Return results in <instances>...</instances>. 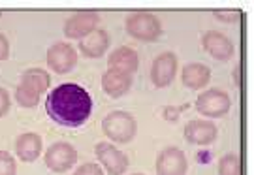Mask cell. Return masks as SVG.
<instances>
[{
    "mask_svg": "<svg viewBox=\"0 0 254 175\" xmlns=\"http://www.w3.org/2000/svg\"><path fill=\"white\" fill-rule=\"evenodd\" d=\"M9 106H11V100H9L8 91L0 87V119L9 111Z\"/></svg>",
    "mask_w": 254,
    "mask_h": 175,
    "instance_id": "cell-24",
    "label": "cell"
},
{
    "mask_svg": "<svg viewBox=\"0 0 254 175\" xmlns=\"http://www.w3.org/2000/svg\"><path fill=\"white\" fill-rule=\"evenodd\" d=\"M132 87V75L119 72V70H106V74L102 75V89L111 98H119L123 94H127Z\"/></svg>",
    "mask_w": 254,
    "mask_h": 175,
    "instance_id": "cell-14",
    "label": "cell"
},
{
    "mask_svg": "<svg viewBox=\"0 0 254 175\" xmlns=\"http://www.w3.org/2000/svg\"><path fill=\"white\" fill-rule=\"evenodd\" d=\"M217 134V126L209 119H194L185 126V138L192 145H209Z\"/></svg>",
    "mask_w": 254,
    "mask_h": 175,
    "instance_id": "cell-12",
    "label": "cell"
},
{
    "mask_svg": "<svg viewBox=\"0 0 254 175\" xmlns=\"http://www.w3.org/2000/svg\"><path fill=\"white\" fill-rule=\"evenodd\" d=\"M42 145H44L42 138L38 134H34V132L21 134L15 139V155L23 162H34L42 155Z\"/></svg>",
    "mask_w": 254,
    "mask_h": 175,
    "instance_id": "cell-16",
    "label": "cell"
},
{
    "mask_svg": "<svg viewBox=\"0 0 254 175\" xmlns=\"http://www.w3.org/2000/svg\"><path fill=\"white\" fill-rule=\"evenodd\" d=\"M201 46H203V49L207 51L209 55L213 57V58H217V60H230L234 57V53H236L234 42L226 34L218 32V30L205 32L203 38H201Z\"/></svg>",
    "mask_w": 254,
    "mask_h": 175,
    "instance_id": "cell-11",
    "label": "cell"
},
{
    "mask_svg": "<svg viewBox=\"0 0 254 175\" xmlns=\"http://www.w3.org/2000/svg\"><path fill=\"white\" fill-rule=\"evenodd\" d=\"M21 83L32 87L34 91H38L42 94V92H46L47 89H49L51 77H49V74H47L46 70H42V68H30V70H27V72L23 74Z\"/></svg>",
    "mask_w": 254,
    "mask_h": 175,
    "instance_id": "cell-18",
    "label": "cell"
},
{
    "mask_svg": "<svg viewBox=\"0 0 254 175\" xmlns=\"http://www.w3.org/2000/svg\"><path fill=\"white\" fill-rule=\"evenodd\" d=\"M0 175H17L15 158L8 151H0Z\"/></svg>",
    "mask_w": 254,
    "mask_h": 175,
    "instance_id": "cell-21",
    "label": "cell"
},
{
    "mask_svg": "<svg viewBox=\"0 0 254 175\" xmlns=\"http://www.w3.org/2000/svg\"><path fill=\"white\" fill-rule=\"evenodd\" d=\"M177 74V57L172 51L160 53L151 64V81L154 87L164 89L170 87Z\"/></svg>",
    "mask_w": 254,
    "mask_h": 175,
    "instance_id": "cell-8",
    "label": "cell"
},
{
    "mask_svg": "<svg viewBox=\"0 0 254 175\" xmlns=\"http://www.w3.org/2000/svg\"><path fill=\"white\" fill-rule=\"evenodd\" d=\"M46 110L57 124L75 128L91 117L92 98L81 85L63 83L47 94Z\"/></svg>",
    "mask_w": 254,
    "mask_h": 175,
    "instance_id": "cell-1",
    "label": "cell"
},
{
    "mask_svg": "<svg viewBox=\"0 0 254 175\" xmlns=\"http://www.w3.org/2000/svg\"><path fill=\"white\" fill-rule=\"evenodd\" d=\"M218 175H241L239 157L236 153H228L218 162Z\"/></svg>",
    "mask_w": 254,
    "mask_h": 175,
    "instance_id": "cell-20",
    "label": "cell"
},
{
    "mask_svg": "<svg viewBox=\"0 0 254 175\" xmlns=\"http://www.w3.org/2000/svg\"><path fill=\"white\" fill-rule=\"evenodd\" d=\"M127 32L139 42H156L162 36V23L154 13L134 11L127 17Z\"/></svg>",
    "mask_w": 254,
    "mask_h": 175,
    "instance_id": "cell-3",
    "label": "cell"
},
{
    "mask_svg": "<svg viewBox=\"0 0 254 175\" xmlns=\"http://www.w3.org/2000/svg\"><path fill=\"white\" fill-rule=\"evenodd\" d=\"M187 108H189L187 104H185L183 108H164V119L175 120L177 119V115H181V111H185Z\"/></svg>",
    "mask_w": 254,
    "mask_h": 175,
    "instance_id": "cell-25",
    "label": "cell"
},
{
    "mask_svg": "<svg viewBox=\"0 0 254 175\" xmlns=\"http://www.w3.org/2000/svg\"><path fill=\"white\" fill-rule=\"evenodd\" d=\"M100 25V15L96 11H77L64 23V36L70 40H83L94 32Z\"/></svg>",
    "mask_w": 254,
    "mask_h": 175,
    "instance_id": "cell-6",
    "label": "cell"
},
{
    "mask_svg": "<svg viewBox=\"0 0 254 175\" xmlns=\"http://www.w3.org/2000/svg\"><path fill=\"white\" fill-rule=\"evenodd\" d=\"M215 17L218 21H222V23H237L239 19H241V13L239 11H215Z\"/></svg>",
    "mask_w": 254,
    "mask_h": 175,
    "instance_id": "cell-23",
    "label": "cell"
},
{
    "mask_svg": "<svg viewBox=\"0 0 254 175\" xmlns=\"http://www.w3.org/2000/svg\"><path fill=\"white\" fill-rule=\"evenodd\" d=\"M75 160H77V153H75L73 145L66 143V141L53 143L46 151V166L55 174L68 172L70 168L75 166Z\"/></svg>",
    "mask_w": 254,
    "mask_h": 175,
    "instance_id": "cell-7",
    "label": "cell"
},
{
    "mask_svg": "<svg viewBox=\"0 0 254 175\" xmlns=\"http://www.w3.org/2000/svg\"><path fill=\"white\" fill-rule=\"evenodd\" d=\"M77 64L75 47L68 42H57L47 49V66L55 74H68Z\"/></svg>",
    "mask_w": 254,
    "mask_h": 175,
    "instance_id": "cell-5",
    "label": "cell"
},
{
    "mask_svg": "<svg viewBox=\"0 0 254 175\" xmlns=\"http://www.w3.org/2000/svg\"><path fill=\"white\" fill-rule=\"evenodd\" d=\"M134 175H143V174H134Z\"/></svg>",
    "mask_w": 254,
    "mask_h": 175,
    "instance_id": "cell-27",
    "label": "cell"
},
{
    "mask_svg": "<svg viewBox=\"0 0 254 175\" xmlns=\"http://www.w3.org/2000/svg\"><path fill=\"white\" fill-rule=\"evenodd\" d=\"M232 108V100L222 89H207L196 98V110L200 115H205L209 120L224 117Z\"/></svg>",
    "mask_w": 254,
    "mask_h": 175,
    "instance_id": "cell-4",
    "label": "cell"
},
{
    "mask_svg": "<svg viewBox=\"0 0 254 175\" xmlns=\"http://www.w3.org/2000/svg\"><path fill=\"white\" fill-rule=\"evenodd\" d=\"M73 175H104V170L96 162H87V164L77 168Z\"/></svg>",
    "mask_w": 254,
    "mask_h": 175,
    "instance_id": "cell-22",
    "label": "cell"
},
{
    "mask_svg": "<svg viewBox=\"0 0 254 175\" xmlns=\"http://www.w3.org/2000/svg\"><path fill=\"white\" fill-rule=\"evenodd\" d=\"M181 81L187 89L190 91H198L203 89L205 85L211 81V68L201 62H190L183 68L181 72Z\"/></svg>",
    "mask_w": 254,
    "mask_h": 175,
    "instance_id": "cell-15",
    "label": "cell"
},
{
    "mask_svg": "<svg viewBox=\"0 0 254 175\" xmlns=\"http://www.w3.org/2000/svg\"><path fill=\"white\" fill-rule=\"evenodd\" d=\"M102 132L115 143H130L136 138L137 122L128 111H111L102 120Z\"/></svg>",
    "mask_w": 254,
    "mask_h": 175,
    "instance_id": "cell-2",
    "label": "cell"
},
{
    "mask_svg": "<svg viewBox=\"0 0 254 175\" xmlns=\"http://www.w3.org/2000/svg\"><path fill=\"white\" fill-rule=\"evenodd\" d=\"M9 57V44L8 40H6V36L0 32V60H6Z\"/></svg>",
    "mask_w": 254,
    "mask_h": 175,
    "instance_id": "cell-26",
    "label": "cell"
},
{
    "mask_svg": "<svg viewBox=\"0 0 254 175\" xmlns=\"http://www.w3.org/2000/svg\"><path fill=\"white\" fill-rule=\"evenodd\" d=\"M40 96H42L40 92L25 83H19L17 89H15V102L21 108H36L38 102H40Z\"/></svg>",
    "mask_w": 254,
    "mask_h": 175,
    "instance_id": "cell-19",
    "label": "cell"
},
{
    "mask_svg": "<svg viewBox=\"0 0 254 175\" xmlns=\"http://www.w3.org/2000/svg\"><path fill=\"white\" fill-rule=\"evenodd\" d=\"M94 153H96V158L100 160V164L106 168V172L109 175H123L127 172L128 157L125 153H121L115 145L100 141V143H96Z\"/></svg>",
    "mask_w": 254,
    "mask_h": 175,
    "instance_id": "cell-10",
    "label": "cell"
},
{
    "mask_svg": "<svg viewBox=\"0 0 254 175\" xmlns=\"http://www.w3.org/2000/svg\"><path fill=\"white\" fill-rule=\"evenodd\" d=\"M187 155L179 147H166L156 158V175H187Z\"/></svg>",
    "mask_w": 254,
    "mask_h": 175,
    "instance_id": "cell-9",
    "label": "cell"
},
{
    "mask_svg": "<svg viewBox=\"0 0 254 175\" xmlns=\"http://www.w3.org/2000/svg\"><path fill=\"white\" fill-rule=\"evenodd\" d=\"M109 47V34L104 28H96L79 42V51L87 58H100Z\"/></svg>",
    "mask_w": 254,
    "mask_h": 175,
    "instance_id": "cell-17",
    "label": "cell"
},
{
    "mask_svg": "<svg viewBox=\"0 0 254 175\" xmlns=\"http://www.w3.org/2000/svg\"><path fill=\"white\" fill-rule=\"evenodd\" d=\"M108 66L111 70H119V72L132 75L139 66V57L132 47L121 46L117 49H113L111 55L108 57Z\"/></svg>",
    "mask_w": 254,
    "mask_h": 175,
    "instance_id": "cell-13",
    "label": "cell"
}]
</instances>
